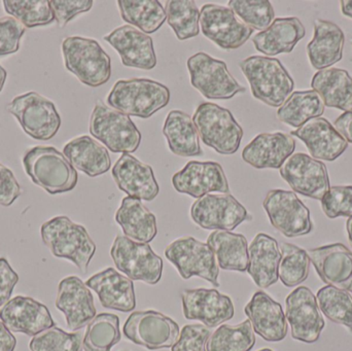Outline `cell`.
Masks as SVG:
<instances>
[{"label":"cell","mask_w":352,"mask_h":351,"mask_svg":"<svg viewBox=\"0 0 352 351\" xmlns=\"http://www.w3.org/2000/svg\"><path fill=\"white\" fill-rule=\"evenodd\" d=\"M295 148V139L289 134H258L244 148L242 160L256 169H280Z\"/></svg>","instance_id":"25"},{"label":"cell","mask_w":352,"mask_h":351,"mask_svg":"<svg viewBox=\"0 0 352 351\" xmlns=\"http://www.w3.org/2000/svg\"><path fill=\"white\" fill-rule=\"evenodd\" d=\"M206 243L214 253L219 268L227 271H248L250 256L245 236L229 231H214Z\"/></svg>","instance_id":"36"},{"label":"cell","mask_w":352,"mask_h":351,"mask_svg":"<svg viewBox=\"0 0 352 351\" xmlns=\"http://www.w3.org/2000/svg\"><path fill=\"white\" fill-rule=\"evenodd\" d=\"M192 122L205 146L221 155H233L239 150L243 129L229 109L215 103H201Z\"/></svg>","instance_id":"6"},{"label":"cell","mask_w":352,"mask_h":351,"mask_svg":"<svg viewBox=\"0 0 352 351\" xmlns=\"http://www.w3.org/2000/svg\"><path fill=\"white\" fill-rule=\"evenodd\" d=\"M25 32V27L12 16L0 18V57L16 53Z\"/></svg>","instance_id":"48"},{"label":"cell","mask_w":352,"mask_h":351,"mask_svg":"<svg viewBox=\"0 0 352 351\" xmlns=\"http://www.w3.org/2000/svg\"><path fill=\"white\" fill-rule=\"evenodd\" d=\"M122 19L146 34L158 31L167 20L166 12L157 0H119Z\"/></svg>","instance_id":"38"},{"label":"cell","mask_w":352,"mask_h":351,"mask_svg":"<svg viewBox=\"0 0 352 351\" xmlns=\"http://www.w3.org/2000/svg\"><path fill=\"white\" fill-rule=\"evenodd\" d=\"M248 272L256 286L267 288L278 282L281 251L276 239L258 233L248 247Z\"/></svg>","instance_id":"29"},{"label":"cell","mask_w":352,"mask_h":351,"mask_svg":"<svg viewBox=\"0 0 352 351\" xmlns=\"http://www.w3.org/2000/svg\"><path fill=\"white\" fill-rule=\"evenodd\" d=\"M256 344V336L250 319L237 326L221 325L210 336L206 351H250Z\"/></svg>","instance_id":"39"},{"label":"cell","mask_w":352,"mask_h":351,"mask_svg":"<svg viewBox=\"0 0 352 351\" xmlns=\"http://www.w3.org/2000/svg\"><path fill=\"white\" fill-rule=\"evenodd\" d=\"M82 334L66 333L52 327L35 335L29 343L31 351H82Z\"/></svg>","instance_id":"46"},{"label":"cell","mask_w":352,"mask_h":351,"mask_svg":"<svg viewBox=\"0 0 352 351\" xmlns=\"http://www.w3.org/2000/svg\"><path fill=\"white\" fill-rule=\"evenodd\" d=\"M186 65L190 84L205 98L227 100L239 93L245 92V88L230 73L227 64L208 54L199 52L190 56Z\"/></svg>","instance_id":"9"},{"label":"cell","mask_w":352,"mask_h":351,"mask_svg":"<svg viewBox=\"0 0 352 351\" xmlns=\"http://www.w3.org/2000/svg\"><path fill=\"white\" fill-rule=\"evenodd\" d=\"M229 8L252 30H266L274 21V8L268 0H230Z\"/></svg>","instance_id":"45"},{"label":"cell","mask_w":352,"mask_h":351,"mask_svg":"<svg viewBox=\"0 0 352 351\" xmlns=\"http://www.w3.org/2000/svg\"><path fill=\"white\" fill-rule=\"evenodd\" d=\"M111 256L119 271L131 280L155 286L162 278V258L148 243L136 242L119 235L113 241Z\"/></svg>","instance_id":"10"},{"label":"cell","mask_w":352,"mask_h":351,"mask_svg":"<svg viewBox=\"0 0 352 351\" xmlns=\"http://www.w3.org/2000/svg\"><path fill=\"white\" fill-rule=\"evenodd\" d=\"M334 128L347 142L352 144V111L342 113L334 122Z\"/></svg>","instance_id":"53"},{"label":"cell","mask_w":352,"mask_h":351,"mask_svg":"<svg viewBox=\"0 0 352 351\" xmlns=\"http://www.w3.org/2000/svg\"><path fill=\"white\" fill-rule=\"evenodd\" d=\"M258 351H273V350H269V348H263V350H260Z\"/></svg>","instance_id":"58"},{"label":"cell","mask_w":352,"mask_h":351,"mask_svg":"<svg viewBox=\"0 0 352 351\" xmlns=\"http://www.w3.org/2000/svg\"><path fill=\"white\" fill-rule=\"evenodd\" d=\"M322 208L329 218L352 216V185L331 187L322 199Z\"/></svg>","instance_id":"47"},{"label":"cell","mask_w":352,"mask_h":351,"mask_svg":"<svg viewBox=\"0 0 352 351\" xmlns=\"http://www.w3.org/2000/svg\"><path fill=\"white\" fill-rule=\"evenodd\" d=\"M89 131L116 154L136 152L142 142V133L131 117L111 109L101 100L97 101L93 109Z\"/></svg>","instance_id":"7"},{"label":"cell","mask_w":352,"mask_h":351,"mask_svg":"<svg viewBox=\"0 0 352 351\" xmlns=\"http://www.w3.org/2000/svg\"><path fill=\"white\" fill-rule=\"evenodd\" d=\"M107 104L131 117L148 119L170 101L165 84L150 78L118 80L107 96Z\"/></svg>","instance_id":"4"},{"label":"cell","mask_w":352,"mask_h":351,"mask_svg":"<svg viewBox=\"0 0 352 351\" xmlns=\"http://www.w3.org/2000/svg\"><path fill=\"white\" fill-rule=\"evenodd\" d=\"M3 8L25 28L47 26L55 16L47 0H3Z\"/></svg>","instance_id":"42"},{"label":"cell","mask_w":352,"mask_h":351,"mask_svg":"<svg viewBox=\"0 0 352 351\" xmlns=\"http://www.w3.org/2000/svg\"><path fill=\"white\" fill-rule=\"evenodd\" d=\"M70 164L90 177L104 174L111 167L109 150L88 135L70 140L63 148Z\"/></svg>","instance_id":"32"},{"label":"cell","mask_w":352,"mask_h":351,"mask_svg":"<svg viewBox=\"0 0 352 351\" xmlns=\"http://www.w3.org/2000/svg\"><path fill=\"white\" fill-rule=\"evenodd\" d=\"M281 260L278 267V276L287 288H294L305 282L309 275L310 261L307 251L291 245H280Z\"/></svg>","instance_id":"43"},{"label":"cell","mask_w":352,"mask_h":351,"mask_svg":"<svg viewBox=\"0 0 352 351\" xmlns=\"http://www.w3.org/2000/svg\"><path fill=\"white\" fill-rule=\"evenodd\" d=\"M341 10L344 16L352 19V0H342L341 1Z\"/></svg>","instance_id":"55"},{"label":"cell","mask_w":352,"mask_h":351,"mask_svg":"<svg viewBox=\"0 0 352 351\" xmlns=\"http://www.w3.org/2000/svg\"><path fill=\"white\" fill-rule=\"evenodd\" d=\"M6 78H8V72H6V70L0 65V93H1L4 84H6Z\"/></svg>","instance_id":"56"},{"label":"cell","mask_w":352,"mask_h":351,"mask_svg":"<svg viewBox=\"0 0 352 351\" xmlns=\"http://www.w3.org/2000/svg\"><path fill=\"white\" fill-rule=\"evenodd\" d=\"M111 173L118 188L128 197L150 202L160 193L152 167L132 155H122Z\"/></svg>","instance_id":"23"},{"label":"cell","mask_w":352,"mask_h":351,"mask_svg":"<svg viewBox=\"0 0 352 351\" xmlns=\"http://www.w3.org/2000/svg\"><path fill=\"white\" fill-rule=\"evenodd\" d=\"M279 171L293 191L300 195L322 201L330 190L326 165L303 152L292 155Z\"/></svg>","instance_id":"17"},{"label":"cell","mask_w":352,"mask_h":351,"mask_svg":"<svg viewBox=\"0 0 352 351\" xmlns=\"http://www.w3.org/2000/svg\"><path fill=\"white\" fill-rule=\"evenodd\" d=\"M200 25L203 35L223 49H239L254 32L231 8L212 3L201 8Z\"/></svg>","instance_id":"15"},{"label":"cell","mask_w":352,"mask_h":351,"mask_svg":"<svg viewBox=\"0 0 352 351\" xmlns=\"http://www.w3.org/2000/svg\"><path fill=\"white\" fill-rule=\"evenodd\" d=\"M182 313L188 321H200L215 328L233 319L235 309L231 298L217 290L195 288L182 294Z\"/></svg>","instance_id":"19"},{"label":"cell","mask_w":352,"mask_h":351,"mask_svg":"<svg viewBox=\"0 0 352 351\" xmlns=\"http://www.w3.org/2000/svg\"><path fill=\"white\" fill-rule=\"evenodd\" d=\"M173 185L178 193L186 194L196 199L204 197L211 192L221 194H229L230 192L223 167L213 161H190L182 170L173 175Z\"/></svg>","instance_id":"18"},{"label":"cell","mask_w":352,"mask_h":351,"mask_svg":"<svg viewBox=\"0 0 352 351\" xmlns=\"http://www.w3.org/2000/svg\"><path fill=\"white\" fill-rule=\"evenodd\" d=\"M23 167L33 183L51 195L67 193L78 185L76 169L53 146H37L25 152Z\"/></svg>","instance_id":"2"},{"label":"cell","mask_w":352,"mask_h":351,"mask_svg":"<svg viewBox=\"0 0 352 351\" xmlns=\"http://www.w3.org/2000/svg\"><path fill=\"white\" fill-rule=\"evenodd\" d=\"M320 311L333 323L344 326L352 333V297L346 291L327 286L316 295Z\"/></svg>","instance_id":"44"},{"label":"cell","mask_w":352,"mask_h":351,"mask_svg":"<svg viewBox=\"0 0 352 351\" xmlns=\"http://www.w3.org/2000/svg\"><path fill=\"white\" fill-rule=\"evenodd\" d=\"M0 319L12 333H23L30 337L55 327L47 306L30 297L10 299L0 309Z\"/></svg>","instance_id":"20"},{"label":"cell","mask_w":352,"mask_h":351,"mask_svg":"<svg viewBox=\"0 0 352 351\" xmlns=\"http://www.w3.org/2000/svg\"><path fill=\"white\" fill-rule=\"evenodd\" d=\"M351 43H352V41H351Z\"/></svg>","instance_id":"59"},{"label":"cell","mask_w":352,"mask_h":351,"mask_svg":"<svg viewBox=\"0 0 352 351\" xmlns=\"http://www.w3.org/2000/svg\"><path fill=\"white\" fill-rule=\"evenodd\" d=\"M116 222L126 237L140 243H150L158 233L154 214L140 200L125 197L116 212Z\"/></svg>","instance_id":"33"},{"label":"cell","mask_w":352,"mask_h":351,"mask_svg":"<svg viewBox=\"0 0 352 351\" xmlns=\"http://www.w3.org/2000/svg\"><path fill=\"white\" fill-rule=\"evenodd\" d=\"M344 43L345 34L338 25L318 19L314 38L307 45L310 63L318 70L331 67L342 59Z\"/></svg>","instance_id":"30"},{"label":"cell","mask_w":352,"mask_h":351,"mask_svg":"<svg viewBox=\"0 0 352 351\" xmlns=\"http://www.w3.org/2000/svg\"><path fill=\"white\" fill-rule=\"evenodd\" d=\"M324 113V102L316 91H298L279 107L276 117L281 123L298 129L309 120L322 117Z\"/></svg>","instance_id":"37"},{"label":"cell","mask_w":352,"mask_h":351,"mask_svg":"<svg viewBox=\"0 0 352 351\" xmlns=\"http://www.w3.org/2000/svg\"><path fill=\"white\" fill-rule=\"evenodd\" d=\"M16 340L12 332L0 321V351H14Z\"/></svg>","instance_id":"54"},{"label":"cell","mask_w":352,"mask_h":351,"mask_svg":"<svg viewBox=\"0 0 352 351\" xmlns=\"http://www.w3.org/2000/svg\"><path fill=\"white\" fill-rule=\"evenodd\" d=\"M347 233H349V242L352 247V216L349 218L346 223Z\"/></svg>","instance_id":"57"},{"label":"cell","mask_w":352,"mask_h":351,"mask_svg":"<svg viewBox=\"0 0 352 351\" xmlns=\"http://www.w3.org/2000/svg\"><path fill=\"white\" fill-rule=\"evenodd\" d=\"M66 69L82 84L98 88L111 76V60L98 41L89 37H66L62 43Z\"/></svg>","instance_id":"5"},{"label":"cell","mask_w":352,"mask_h":351,"mask_svg":"<svg viewBox=\"0 0 352 351\" xmlns=\"http://www.w3.org/2000/svg\"><path fill=\"white\" fill-rule=\"evenodd\" d=\"M86 286L94 291L104 308L130 313L136 307L133 280L122 275L113 268H107L87 280Z\"/></svg>","instance_id":"28"},{"label":"cell","mask_w":352,"mask_h":351,"mask_svg":"<svg viewBox=\"0 0 352 351\" xmlns=\"http://www.w3.org/2000/svg\"><path fill=\"white\" fill-rule=\"evenodd\" d=\"M120 341L119 317L111 313H100L88 324L82 348L85 351H111Z\"/></svg>","instance_id":"40"},{"label":"cell","mask_w":352,"mask_h":351,"mask_svg":"<svg viewBox=\"0 0 352 351\" xmlns=\"http://www.w3.org/2000/svg\"><path fill=\"white\" fill-rule=\"evenodd\" d=\"M121 57L126 67L152 70L157 57L152 37L131 25H123L103 37Z\"/></svg>","instance_id":"21"},{"label":"cell","mask_w":352,"mask_h":351,"mask_svg":"<svg viewBox=\"0 0 352 351\" xmlns=\"http://www.w3.org/2000/svg\"><path fill=\"white\" fill-rule=\"evenodd\" d=\"M128 340L148 350L170 348L179 338V327L170 317L158 311H135L123 328Z\"/></svg>","instance_id":"13"},{"label":"cell","mask_w":352,"mask_h":351,"mask_svg":"<svg viewBox=\"0 0 352 351\" xmlns=\"http://www.w3.org/2000/svg\"><path fill=\"white\" fill-rule=\"evenodd\" d=\"M41 236L54 257L72 262L84 273L88 271L96 245L84 226L67 216H56L43 223Z\"/></svg>","instance_id":"1"},{"label":"cell","mask_w":352,"mask_h":351,"mask_svg":"<svg viewBox=\"0 0 352 351\" xmlns=\"http://www.w3.org/2000/svg\"><path fill=\"white\" fill-rule=\"evenodd\" d=\"M52 10L60 27H65L78 14L89 12L94 2L92 0H51Z\"/></svg>","instance_id":"50"},{"label":"cell","mask_w":352,"mask_h":351,"mask_svg":"<svg viewBox=\"0 0 352 351\" xmlns=\"http://www.w3.org/2000/svg\"><path fill=\"white\" fill-rule=\"evenodd\" d=\"M167 22L179 41L198 36L200 10L192 0H168L165 4Z\"/></svg>","instance_id":"41"},{"label":"cell","mask_w":352,"mask_h":351,"mask_svg":"<svg viewBox=\"0 0 352 351\" xmlns=\"http://www.w3.org/2000/svg\"><path fill=\"white\" fill-rule=\"evenodd\" d=\"M22 194L14 173L0 163V205H12Z\"/></svg>","instance_id":"51"},{"label":"cell","mask_w":352,"mask_h":351,"mask_svg":"<svg viewBox=\"0 0 352 351\" xmlns=\"http://www.w3.org/2000/svg\"><path fill=\"white\" fill-rule=\"evenodd\" d=\"M252 96L265 104L280 107L291 96L295 82L276 58L250 56L239 63Z\"/></svg>","instance_id":"3"},{"label":"cell","mask_w":352,"mask_h":351,"mask_svg":"<svg viewBox=\"0 0 352 351\" xmlns=\"http://www.w3.org/2000/svg\"><path fill=\"white\" fill-rule=\"evenodd\" d=\"M306 30L301 21L296 16L278 18L252 38L256 51L267 56L292 53L297 43L304 38Z\"/></svg>","instance_id":"31"},{"label":"cell","mask_w":352,"mask_h":351,"mask_svg":"<svg viewBox=\"0 0 352 351\" xmlns=\"http://www.w3.org/2000/svg\"><path fill=\"white\" fill-rule=\"evenodd\" d=\"M165 256L184 280L197 276L210 282L215 288L221 286L217 259L207 243L194 237H182L166 247Z\"/></svg>","instance_id":"11"},{"label":"cell","mask_w":352,"mask_h":351,"mask_svg":"<svg viewBox=\"0 0 352 351\" xmlns=\"http://www.w3.org/2000/svg\"><path fill=\"white\" fill-rule=\"evenodd\" d=\"M307 253L324 284L352 293V251L344 245L308 249Z\"/></svg>","instance_id":"24"},{"label":"cell","mask_w":352,"mask_h":351,"mask_svg":"<svg viewBox=\"0 0 352 351\" xmlns=\"http://www.w3.org/2000/svg\"><path fill=\"white\" fill-rule=\"evenodd\" d=\"M292 135L301 139L311 156L318 160L333 162L349 148V142L328 120L322 117L309 120L292 132Z\"/></svg>","instance_id":"27"},{"label":"cell","mask_w":352,"mask_h":351,"mask_svg":"<svg viewBox=\"0 0 352 351\" xmlns=\"http://www.w3.org/2000/svg\"><path fill=\"white\" fill-rule=\"evenodd\" d=\"M285 306L292 337L304 343H316L326 324L312 291L307 286H299L287 297Z\"/></svg>","instance_id":"16"},{"label":"cell","mask_w":352,"mask_h":351,"mask_svg":"<svg viewBox=\"0 0 352 351\" xmlns=\"http://www.w3.org/2000/svg\"><path fill=\"white\" fill-rule=\"evenodd\" d=\"M163 134L169 150L178 157H197L202 155L200 137L192 117L182 111H171L165 120Z\"/></svg>","instance_id":"35"},{"label":"cell","mask_w":352,"mask_h":351,"mask_svg":"<svg viewBox=\"0 0 352 351\" xmlns=\"http://www.w3.org/2000/svg\"><path fill=\"white\" fill-rule=\"evenodd\" d=\"M6 109L16 117L23 131L33 139H52L61 127V117L53 101L37 92L14 97Z\"/></svg>","instance_id":"8"},{"label":"cell","mask_w":352,"mask_h":351,"mask_svg":"<svg viewBox=\"0 0 352 351\" xmlns=\"http://www.w3.org/2000/svg\"><path fill=\"white\" fill-rule=\"evenodd\" d=\"M210 335V331L205 326H184L171 351H206L207 340Z\"/></svg>","instance_id":"49"},{"label":"cell","mask_w":352,"mask_h":351,"mask_svg":"<svg viewBox=\"0 0 352 351\" xmlns=\"http://www.w3.org/2000/svg\"><path fill=\"white\" fill-rule=\"evenodd\" d=\"M263 206L271 225L287 238L304 236L314 230L309 210L294 192L271 190Z\"/></svg>","instance_id":"12"},{"label":"cell","mask_w":352,"mask_h":351,"mask_svg":"<svg viewBox=\"0 0 352 351\" xmlns=\"http://www.w3.org/2000/svg\"><path fill=\"white\" fill-rule=\"evenodd\" d=\"M56 307L65 315L68 329L72 331L82 329L96 317L92 293L76 276H68L61 280Z\"/></svg>","instance_id":"22"},{"label":"cell","mask_w":352,"mask_h":351,"mask_svg":"<svg viewBox=\"0 0 352 351\" xmlns=\"http://www.w3.org/2000/svg\"><path fill=\"white\" fill-rule=\"evenodd\" d=\"M190 218L205 230L229 232L252 220L246 208L230 194H208L199 198L190 207Z\"/></svg>","instance_id":"14"},{"label":"cell","mask_w":352,"mask_h":351,"mask_svg":"<svg viewBox=\"0 0 352 351\" xmlns=\"http://www.w3.org/2000/svg\"><path fill=\"white\" fill-rule=\"evenodd\" d=\"M19 275L12 270L6 258H0V307L10 301Z\"/></svg>","instance_id":"52"},{"label":"cell","mask_w":352,"mask_h":351,"mask_svg":"<svg viewBox=\"0 0 352 351\" xmlns=\"http://www.w3.org/2000/svg\"><path fill=\"white\" fill-rule=\"evenodd\" d=\"M311 87L324 105L341 111H352V78L341 68H327L314 74Z\"/></svg>","instance_id":"34"},{"label":"cell","mask_w":352,"mask_h":351,"mask_svg":"<svg viewBox=\"0 0 352 351\" xmlns=\"http://www.w3.org/2000/svg\"><path fill=\"white\" fill-rule=\"evenodd\" d=\"M244 313L254 331L266 341L279 342L287 337V321L283 306L267 293H254Z\"/></svg>","instance_id":"26"}]
</instances>
